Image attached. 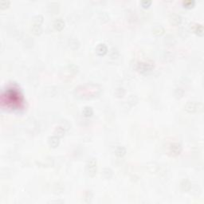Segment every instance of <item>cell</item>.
Instances as JSON below:
<instances>
[{
	"instance_id": "cell-20",
	"label": "cell",
	"mask_w": 204,
	"mask_h": 204,
	"mask_svg": "<svg viewBox=\"0 0 204 204\" xmlns=\"http://www.w3.org/2000/svg\"><path fill=\"white\" fill-rule=\"evenodd\" d=\"M195 5V0H186L183 2V6L185 8L191 9L194 7V6Z\"/></svg>"
},
{
	"instance_id": "cell-14",
	"label": "cell",
	"mask_w": 204,
	"mask_h": 204,
	"mask_svg": "<svg viewBox=\"0 0 204 204\" xmlns=\"http://www.w3.org/2000/svg\"><path fill=\"white\" fill-rule=\"evenodd\" d=\"M193 30L194 32L196 34L199 36V37H202L203 36L204 34V29L203 25L201 24H195L193 27Z\"/></svg>"
},
{
	"instance_id": "cell-25",
	"label": "cell",
	"mask_w": 204,
	"mask_h": 204,
	"mask_svg": "<svg viewBox=\"0 0 204 204\" xmlns=\"http://www.w3.org/2000/svg\"><path fill=\"white\" fill-rule=\"evenodd\" d=\"M140 3H141V6H142L143 7L148 8V7L150 6L151 4H152V1L151 0H142Z\"/></svg>"
},
{
	"instance_id": "cell-8",
	"label": "cell",
	"mask_w": 204,
	"mask_h": 204,
	"mask_svg": "<svg viewBox=\"0 0 204 204\" xmlns=\"http://www.w3.org/2000/svg\"><path fill=\"white\" fill-rule=\"evenodd\" d=\"M96 53L99 56H104L108 53V47L105 43H100L96 47Z\"/></svg>"
},
{
	"instance_id": "cell-12",
	"label": "cell",
	"mask_w": 204,
	"mask_h": 204,
	"mask_svg": "<svg viewBox=\"0 0 204 204\" xmlns=\"http://www.w3.org/2000/svg\"><path fill=\"white\" fill-rule=\"evenodd\" d=\"M68 46L72 50H78L80 46V42L76 38H70V40L68 41Z\"/></svg>"
},
{
	"instance_id": "cell-17",
	"label": "cell",
	"mask_w": 204,
	"mask_h": 204,
	"mask_svg": "<svg viewBox=\"0 0 204 204\" xmlns=\"http://www.w3.org/2000/svg\"><path fill=\"white\" fill-rule=\"evenodd\" d=\"M65 133V129L62 126L57 127L56 129L54 130V135L58 137H62Z\"/></svg>"
},
{
	"instance_id": "cell-16",
	"label": "cell",
	"mask_w": 204,
	"mask_h": 204,
	"mask_svg": "<svg viewBox=\"0 0 204 204\" xmlns=\"http://www.w3.org/2000/svg\"><path fill=\"white\" fill-rule=\"evenodd\" d=\"M43 20H44V18L42 14H36L35 16H34L33 18V25H38V26H41L42 23L43 22Z\"/></svg>"
},
{
	"instance_id": "cell-9",
	"label": "cell",
	"mask_w": 204,
	"mask_h": 204,
	"mask_svg": "<svg viewBox=\"0 0 204 204\" xmlns=\"http://www.w3.org/2000/svg\"><path fill=\"white\" fill-rule=\"evenodd\" d=\"M48 144L50 145V147L53 148H57L60 144V137L57 136L55 135L51 136L48 138Z\"/></svg>"
},
{
	"instance_id": "cell-18",
	"label": "cell",
	"mask_w": 204,
	"mask_h": 204,
	"mask_svg": "<svg viewBox=\"0 0 204 204\" xmlns=\"http://www.w3.org/2000/svg\"><path fill=\"white\" fill-rule=\"evenodd\" d=\"M102 174H103V175H104V177H105V179H110V178L113 176V173L111 168H109V167H105V168H104L103 171H102Z\"/></svg>"
},
{
	"instance_id": "cell-21",
	"label": "cell",
	"mask_w": 204,
	"mask_h": 204,
	"mask_svg": "<svg viewBox=\"0 0 204 204\" xmlns=\"http://www.w3.org/2000/svg\"><path fill=\"white\" fill-rule=\"evenodd\" d=\"M183 94H184V90L182 88H177L174 92L175 97L176 98H181L183 96Z\"/></svg>"
},
{
	"instance_id": "cell-23",
	"label": "cell",
	"mask_w": 204,
	"mask_h": 204,
	"mask_svg": "<svg viewBox=\"0 0 204 204\" xmlns=\"http://www.w3.org/2000/svg\"><path fill=\"white\" fill-rule=\"evenodd\" d=\"M9 5H10V1L9 0H1L0 1V8L2 10L8 7Z\"/></svg>"
},
{
	"instance_id": "cell-6",
	"label": "cell",
	"mask_w": 204,
	"mask_h": 204,
	"mask_svg": "<svg viewBox=\"0 0 204 204\" xmlns=\"http://www.w3.org/2000/svg\"><path fill=\"white\" fill-rule=\"evenodd\" d=\"M169 22H171V24L173 25V26H179L182 22V17L179 14L173 13L172 14H170Z\"/></svg>"
},
{
	"instance_id": "cell-13",
	"label": "cell",
	"mask_w": 204,
	"mask_h": 204,
	"mask_svg": "<svg viewBox=\"0 0 204 204\" xmlns=\"http://www.w3.org/2000/svg\"><path fill=\"white\" fill-rule=\"evenodd\" d=\"M127 152L126 148H124V146H117L115 148V155L118 157H123L125 156V154Z\"/></svg>"
},
{
	"instance_id": "cell-19",
	"label": "cell",
	"mask_w": 204,
	"mask_h": 204,
	"mask_svg": "<svg viewBox=\"0 0 204 204\" xmlns=\"http://www.w3.org/2000/svg\"><path fill=\"white\" fill-rule=\"evenodd\" d=\"M31 31L34 35H40L42 33V28L41 26L33 25L32 28H31Z\"/></svg>"
},
{
	"instance_id": "cell-10",
	"label": "cell",
	"mask_w": 204,
	"mask_h": 204,
	"mask_svg": "<svg viewBox=\"0 0 204 204\" xmlns=\"http://www.w3.org/2000/svg\"><path fill=\"white\" fill-rule=\"evenodd\" d=\"M180 188L183 192H187L190 191L191 188V183L190 182V180L187 179H184L180 183Z\"/></svg>"
},
{
	"instance_id": "cell-2",
	"label": "cell",
	"mask_w": 204,
	"mask_h": 204,
	"mask_svg": "<svg viewBox=\"0 0 204 204\" xmlns=\"http://www.w3.org/2000/svg\"><path fill=\"white\" fill-rule=\"evenodd\" d=\"M85 169L87 174L89 175V176H94L96 173H97V159L95 158H90L86 163Z\"/></svg>"
},
{
	"instance_id": "cell-11",
	"label": "cell",
	"mask_w": 204,
	"mask_h": 204,
	"mask_svg": "<svg viewBox=\"0 0 204 204\" xmlns=\"http://www.w3.org/2000/svg\"><path fill=\"white\" fill-rule=\"evenodd\" d=\"M164 32H165V30H164V27H162L161 25H157L153 27L152 33L155 36H157V37L161 36L164 34Z\"/></svg>"
},
{
	"instance_id": "cell-7",
	"label": "cell",
	"mask_w": 204,
	"mask_h": 204,
	"mask_svg": "<svg viewBox=\"0 0 204 204\" xmlns=\"http://www.w3.org/2000/svg\"><path fill=\"white\" fill-rule=\"evenodd\" d=\"M53 27L57 31H61L64 29L65 27V22L62 18H57L54 19L53 22Z\"/></svg>"
},
{
	"instance_id": "cell-24",
	"label": "cell",
	"mask_w": 204,
	"mask_h": 204,
	"mask_svg": "<svg viewBox=\"0 0 204 204\" xmlns=\"http://www.w3.org/2000/svg\"><path fill=\"white\" fill-rule=\"evenodd\" d=\"M68 67H69V70H70V72L73 73H77L78 72V67L77 66V65H75L71 64V65H70Z\"/></svg>"
},
{
	"instance_id": "cell-5",
	"label": "cell",
	"mask_w": 204,
	"mask_h": 204,
	"mask_svg": "<svg viewBox=\"0 0 204 204\" xmlns=\"http://www.w3.org/2000/svg\"><path fill=\"white\" fill-rule=\"evenodd\" d=\"M182 150H183V147L179 143H172L169 145L168 148V152L172 156H179L182 152Z\"/></svg>"
},
{
	"instance_id": "cell-15",
	"label": "cell",
	"mask_w": 204,
	"mask_h": 204,
	"mask_svg": "<svg viewBox=\"0 0 204 204\" xmlns=\"http://www.w3.org/2000/svg\"><path fill=\"white\" fill-rule=\"evenodd\" d=\"M93 114V109L90 106H85L82 109V115L85 117H91Z\"/></svg>"
},
{
	"instance_id": "cell-3",
	"label": "cell",
	"mask_w": 204,
	"mask_h": 204,
	"mask_svg": "<svg viewBox=\"0 0 204 204\" xmlns=\"http://www.w3.org/2000/svg\"><path fill=\"white\" fill-rule=\"evenodd\" d=\"M184 108L187 113H195L196 111H201L203 109V105L201 103H199V102L197 103L195 101H190L187 102V104L184 106Z\"/></svg>"
},
{
	"instance_id": "cell-1",
	"label": "cell",
	"mask_w": 204,
	"mask_h": 204,
	"mask_svg": "<svg viewBox=\"0 0 204 204\" xmlns=\"http://www.w3.org/2000/svg\"><path fill=\"white\" fill-rule=\"evenodd\" d=\"M101 93V88L96 84H85L76 87L74 94L80 99H91L97 97Z\"/></svg>"
},
{
	"instance_id": "cell-4",
	"label": "cell",
	"mask_w": 204,
	"mask_h": 204,
	"mask_svg": "<svg viewBox=\"0 0 204 204\" xmlns=\"http://www.w3.org/2000/svg\"><path fill=\"white\" fill-rule=\"evenodd\" d=\"M154 68V64L151 62H141L137 64V70L141 73L151 71Z\"/></svg>"
},
{
	"instance_id": "cell-22",
	"label": "cell",
	"mask_w": 204,
	"mask_h": 204,
	"mask_svg": "<svg viewBox=\"0 0 204 204\" xmlns=\"http://www.w3.org/2000/svg\"><path fill=\"white\" fill-rule=\"evenodd\" d=\"M114 93H115V95L117 97H122L124 95V93H125V91H124V89L123 88L119 87V88H116V89H115Z\"/></svg>"
},
{
	"instance_id": "cell-26",
	"label": "cell",
	"mask_w": 204,
	"mask_h": 204,
	"mask_svg": "<svg viewBox=\"0 0 204 204\" xmlns=\"http://www.w3.org/2000/svg\"><path fill=\"white\" fill-rule=\"evenodd\" d=\"M101 15H103V16H102V19H101V20H103V21H104V19H105L106 21H108V19H109V17H108V15L107 14V13H105V12H103V13L101 14Z\"/></svg>"
}]
</instances>
